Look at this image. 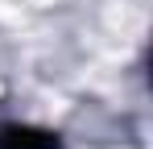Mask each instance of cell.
Wrapping results in <instances>:
<instances>
[{
    "label": "cell",
    "mask_w": 153,
    "mask_h": 149,
    "mask_svg": "<svg viewBox=\"0 0 153 149\" xmlns=\"http://www.w3.org/2000/svg\"><path fill=\"white\" fill-rule=\"evenodd\" d=\"M0 149H62V141L37 124H0Z\"/></svg>",
    "instance_id": "cell-1"
}]
</instances>
